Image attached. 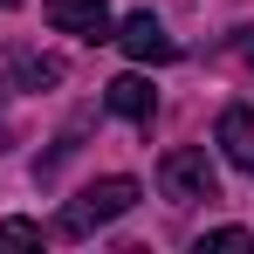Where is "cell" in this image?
Segmentation results:
<instances>
[{
	"label": "cell",
	"mask_w": 254,
	"mask_h": 254,
	"mask_svg": "<svg viewBox=\"0 0 254 254\" xmlns=\"http://www.w3.org/2000/svg\"><path fill=\"white\" fill-rule=\"evenodd\" d=\"M144 192H137V179H124V172H110V179H96V186H83L69 206H62V220H55V234L62 241H89L96 227H110V220H124L130 206H137Z\"/></svg>",
	"instance_id": "cell-1"
},
{
	"label": "cell",
	"mask_w": 254,
	"mask_h": 254,
	"mask_svg": "<svg viewBox=\"0 0 254 254\" xmlns=\"http://www.w3.org/2000/svg\"><path fill=\"white\" fill-rule=\"evenodd\" d=\"M158 192L172 206H199V199H220V179H213V158L206 144H179L158 158Z\"/></svg>",
	"instance_id": "cell-2"
},
{
	"label": "cell",
	"mask_w": 254,
	"mask_h": 254,
	"mask_svg": "<svg viewBox=\"0 0 254 254\" xmlns=\"http://www.w3.org/2000/svg\"><path fill=\"white\" fill-rule=\"evenodd\" d=\"M48 28L76 42H110V0H48Z\"/></svg>",
	"instance_id": "cell-3"
},
{
	"label": "cell",
	"mask_w": 254,
	"mask_h": 254,
	"mask_svg": "<svg viewBox=\"0 0 254 254\" xmlns=\"http://www.w3.org/2000/svg\"><path fill=\"white\" fill-rule=\"evenodd\" d=\"M110 42L124 48L130 62H172V55H179V42L165 35V21H158V14H130V21L110 35Z\"/></svg>",
	"instance_id": "cell-4"
},
{
	"label": "cell",
	"mask_w": 254,
	"mask_h": 254,
	"mask_svg": "<svg viewBox=\"0 0 254 254\" xmlns=\"http://www.w3.org/2000/svg\"><path fill=\"white\" fill-rule=\"evenodd\" d=\"M103 103H110L117 117H130L137 130H151V117H158V89L144 83V76H117V83L103 89Z\"/></svg>",
	"instance_id": "cell-5"
},
{
	"label": "cell",
	"mask_w": 254,
	"mask_h": 254,
	"mask_svg": "<svg viewBox=\"0 0 254 254\" xmlns=\"http://www.w3.org/2000/svg\"><path fill=\"white\" fill-rule=\"evenodd\" d=\"M213 137H220V151H227V158H234V165L254 179V110H248V103H227Z\"/></svg>",
	"instance_id": "cell-6"
},
{
	"label": "cell",
	"mask_w": 254,
	"mask_h": 254,
	"mask_svg": "<svg viewBox=\"0 0 254 254\" xmlns=\"http://www.w3.org/2000/svg\"><path fill=\"white\" fill-rule=\"evenodd\" d=\"M7 69H14L21 89H55V83H62V62L42 55V48H28V42H7Z\"/></svg>",
	"instance_id": "cell-7"
},
{
	"label": "cell",
	"mask_w": 254,
	"mask_h": 254,
	"mask_svg": "<svg viewBox=\"0 0 254 254\" xmlns=\"http://www.w3.org/2000/svg\"><path fill=\"white\" fill-rule=\"evenodd\" d=\"M0 248H42V227L35 220H0Z\"/></svg>",
	"instance_id": "cell-8"
},
{
	"label": "cell",
	"mask_w": 254,
	"mask_h": 254,
	"mask_svg": "<svg viewBox=\"0 0 254 254\" xmlns=\"http://www.w3.org/2000/svg\"><path fill=\"white\" fill-rule=\"evenodd\" d=\"M206 248H254V234L248 227H213V234H199V254Z\"/></svg>",
	"instance_id": "cell-9"
},
{
	"label": "cell",
	"mask_w": 254,
	"mask_h": 254,
	"mask_svg": "<svg viewBox=\"0 0 254 254\" xmlns=\"http://www.w3.org/2000/svg\"><path fill=\"white\" fill-rule=\"evenodd\" d=\"M0 151H7V124H0Z\"/></svg>",
	"instance_id": "cell-10"
},
{
	"label": "cell",
	"mask_w": 254,
	"mask_h": 254,
	"mask_svg": "<svg viewBox=\"0 0 254 254\" xmlns=\"http://www.w3.org/2000/svg\"><path fill=\"white\" fill-rule=\"evenodd\" d=\"M0 7H21V0H0Z\"/></svg>",
	"instance_id": "cell-11"
}]
</instances>
